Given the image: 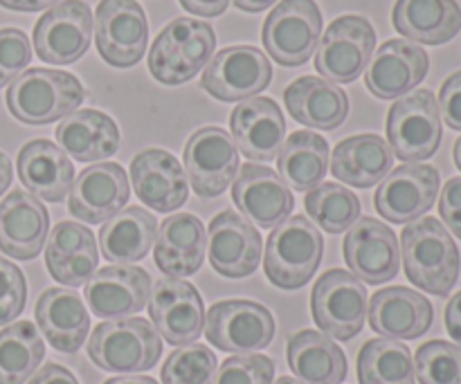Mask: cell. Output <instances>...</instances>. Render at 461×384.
<instances>
[{
	"instance_id": "obj_29",
	"label": "cell",
	"mask_w": 461,
	"mask_h": 384,
	"mask_svg": "<svg viewBox=\"0 0 461 384\" xmlns=\"http://www.w3.org/2000/svg\"><path fill=\"white\" fill-rule=\"evenodd\" d=\"M36 324L50 346L61 353H77L90 331L84 299L68 288H50L36 301Z\"/></svg>"
},
{
	"instance_id": "obj_28",
	"label": "cell",
	"mask_w": 461,
	"mask_h": 384,
	"mask_svg": "<svg viewBox=\"0 0 461 384\" xmlns=\"http://www.w3.org/2000/svg\"><path fill=\"white\" fill-rule=\"evenodd\" d=\"M207 250V234L194 214H176L162 220L156 234L153 261L171 279L192 277L201 270Z\"/></svg>"
},
{
	"instance_id": "obj_38",
	"label": "cell",
	"mask_w": 461,
	"mask_h": 384,
	"mask_svg": "<svg viewBox=\"0 0 461 384\" xmlns=\"http://www.w3.org/2000/svg\"><path fill=\"white\" fill-rule=\"evenodd\" d=\"M45 344L32 322H16L0 333V384H25L39 369Z\"/></svg>"
},
{
	"instance_id": "obj_9",
	"label": "cell",
	"mask_w": 461,
	"mask_h": 384,
	"mask_svg": "<svg viewBox=\"0 0 461 384\" xmlns=\"http://www.w3.org/2000/svg\"><path fill=\"white\" fill-rule=\"evenodd\" d=\"M205 337L212 346L225 353H257L273 342V313L257 301H219L205 317Z\"/></svg>"
},
{
	"instance_id": "obj_53",
	"label": "cell",
	"mask_w": 461,
	"mask_h": 384,
	"mask_svg": "<svg viewBox=\"0 0 461 384\" xmlns=\"http://www.w3.org/2000/svg\"><path fill=\"white\" fill-rule=\"evenodd\" d=\"M275 3H277V0H234V4H237L241 12H250V13L264 12L266 7H273Z\"/></svg>"
},
{
	"instance_id": "obj_2",
	"label": "cell",
	"mask_w": 461,
	"mask_h": 384,
	"mask_svg": "<svg viewBox=\"0 0 461 384\" xmlns=\"http://www.w3.org/2000/svg\"><path fill=\"white\" fill-rule=\"evenodd\" d=\"M86 90L70 72L32 67L12 81L7 108L18 121L30 126L52 124L72 115L84 103Z\"/></svg>"
},
{
	"instance_id": "obj_22",
	"label": "cell",
	"mask_w": 461,
	"mask_h": 384,
	"mask_svg": "<svg viewBox=\"0 0 461 384\" xmlns=\"http://www.w3.org/2000/svg\"><path fill=\"white\" fill-rule=\"evenodd\" d=\"M426 49L405 39H392L378 48L365 72L367 90L378 99H396L417 88L428 75Z\"/></svg>"
},
{
	"instance_id": "obj_16",
	"label": "cell",
	"mask_w": 461,
	"mask_h": 384,
	"mask_svg": "<svg viewBox=\"0 0 461 384\" xmlns=\"http://www.w3.org/2000/svg\"><path fill=\"white\" fill-rule=\"evenodd\" d=\"M342 252L354 277L369 286L392 281L401 270L399 238L394 229L369 216L351 225Z\"/></svg>"
},
{
	"instance_id": "obj_47",
	"label": "cell",
	"mask_w": 461,
	"mask_h": 384,
	"mask_svg": "<svg viewBox=\"0 0 461 384\" xmlns=\"http://www.w3.org/2000/svg\"><path fill=\"white\" fill-rule=\"evenodd\" d=\"M439 214L450 232L461 238V178H450L439 198Z\"/></svg>"
},
{
	"instance_id": "obj_11",
	"label": "cell",
	"mask_w": 461,
	"mask_h": 384,
	"mask_svg": "<svg viewBox=\"0 0 461 384\" xmlns=\"http://www.w3.org/2000/svg\"><path fill=\"white\" fill-rule=\"evenodd\" d=\"M99 57L115 67H131L147 52V13L135 0H102L95 13Z\"/></svg>"
},
{
	"instance_id": "obj_30",
	"label": "cell",
	"mask_w": 461,
	"mask_h": 384,
	"mask_svg": "<svg viewBox=\"0 0 461 384\" xmlns=\"http://www.w3.org/2000/svg\"><path fill=\"white\" fill-rule=\"evenodd\" d=\"M16 169L32 196L48 202H61L75 183V165L50 139L27 142L18 153Z\"/></svg>"
},
{
	"instance_id": "obj_15",
	"label": "cell",
	"mask_w": 461,
	"mask_h": 384,
	"mask_svg": "<svg viewBox=\"0 0 461 384\" xmlns=\"http://www.w3.org/2000/svg\"><path fill=\"white\" fill-rule=\"evenodd\" d=\"M149 317L167 344L187 346L203 335L205 306L192 283L171 277L160 279L151 288Z\"/></svg>"
},
{
	"instance_id": "obj_27",
	"label": "cell",
	"mask_w": 461,
	"mask_h": 384,
	"mask_svg": "<svg viewBox=\"0 0 461 384\" xmlns=\"http://www.w3.org/2000/svg\"><path fill=\"white\" fill-rule=\"evenodd\" d=\"M45 265L54 281L68 288H79L90 281L99 263L95 234L86 225L61 220L48 234Z\"/></svg>"
},
{
	"instance_id": "obj_31",
	"label": "cell",
	"mask_w": 461,
	"mask_h": 384,
	"mask_svg": "<svg viewBox=\"0 0 461 384\" xmlns=\"http://www.w3.org/2000/svg\"><path fill=\"white\" fill-rule=\"evenodd\" d=\"M288 112L302 126L333 130L345 124L349 115V97L338 84L320 76H302L284 93Z\"/></svg>"
},
{
	"instance_id": "obj_17",
	"label": "cell",
	"mask_w": 461,
	"mask_h": 384,
	"mask_svg": "<svg viewBox=\"0 0 461 384\" xmlns=\"http://www.w3.org/2000/svg\"><path fill=\"white\" fill-rule=\"evenodd\" d=\"M439 171L435 166L408 162L385 175L374 196V205L390 223H410L432 210L439 193Z\"/></svg>"
},
{
	"instance_id": "obj_18",
	"label": "cell",
	"mask_w": 461,
	"mask_h": 384,
	"mask_svg": "<svg viewBox=\"0 0 461 384\" xmlns=\"http://www.w3.org/2000/svg\"><path fill=\"white\" fill-rule=\"evenodd\" d=\"M131 187L124 169L115 162L86 166L68 192V210L86 225H104L129 202Z\"/></svg>"
},
{
	"instance_id": "obj_6",
	"label": "cell",
	"mask_w": 461,
	"mask_h": 384,
	"mask_svg": "<svg viewBox=\"0 0 461 384\" xmlns=\"http://www.w3.org/2000/svg\"><path fill=\"white\" fill-rule=\"evenodd\" d=\"M320 31L322 12L315 0H282L266 18L261 40L273 61L284 67H297L315 54Z\"/></svg>"
},
{
	"instance_id": "obj_26",
	"label": "cell",
	"mask_w": 461,
	"mask_h": 384,
	"mask_svg": "<svg viewBox=\"0 0 461 384\" xmlns=\"http://www.w3.org/2000/svg\"><path fill=\"white\" fill-rule=\"evenodd\" d=\"M435 310L423 295L410 288H383L369 301V326L387 340H417L432 326Z\"/></svg>"
},
{
	"instance_id": "obj_13",
	"label": "cell",
	"mask_w": 461,
	"mask_h": 384,
	"mask_svg": "<svg viewBox=\"0 0 461 384\" xmlns=\"http://www.w3.org/2000/svg\"><path fill=\"white\" fill-rule=\"evenodd\" d=\"M93 40V13L81 0H63L39 18L34 27V49L50 66L79 61Z\"/></svg>"
},
{
	"instance_id": "obj_55",
	"label": "cell",
	"mask_w": 461,
	"mask_h": 384,
	"mask_svg": "<svg viewBox=\"0 0 461 384\" xmlns=\"http://www.w3.org/2000/svg\"><path fill=\"white\" fill-rule=\"evenodd\" d=\"M453 157H455V165H457V169L461 171V138L455 142V148H453Z\"/></svg>"
},
{
	"instance_id": "obj_33",
	"label": "cell",
	"mask_w": 461,
	"mask_h": 384,
	"mask_svg": "<svg viewBox=\"0 0 461 384\" xmlns=\"http://www.w3.org/2000/svg\"><path fill=\"white\" fill-rule=\"evenodd\" d=\"M392 22L408 40L444 45L461 31L457 0H396Z\"/></svg>"
},
{
	"instance_id": "obj_5",
	"label": "cell",
	"mask_w": 461,
	"mask_h": 384,
	"mask_svg": "<svg viewBox=\"0 0 461 384\" xmlns=\"http://www.w3.org/2000/svg\"><path fill=\"white\" fill-rule=\"evenodd\" d=\"M88 355L104 371L133 376L156 367L162 355V340L147 319H113L95 328L88 340Z\"/></svg>"
},
{
	"instance_id": "obj_44",
	"label": "cell",
	"mask_w": 461,
	"mask_h": 384,
	"mask_svg": "<svg viewBox=\"0 0 461 384\" xmlns=\"http://www.w3.org/2000/svg\"><path fill=\"white\" fill-rule=\"evenodd\" d=\"M32 61V43L27 34L16 27L0 30V88L23 75Z\"/></svg>"
},
{
	"instance_id": "obj_24",
	"label": "cell",
	"mask_w": 461,
	"mask_h": 384,
	"mask_svg": "<svg viewBox=\"0 0 461 384\" xmlns=\"http://www.w3.org/2000/svg\"><path fill=\"white\" fill-rule=\"evenodd\" d=\"M50 234V214L43 202L23 189H14L0 202V250L16 261L41 255Z\"/></svg>"
},
{
	"instance_id": "obj_10",
	"label": "cell",
	"mask_w": 461,
	"mask_h": 384,
	"mask_svg": "<svg viewBox=\"0 0 461 384\" xmlns=\"http://www.w3.org/2000/svg\"><path fill=\"white\" fill-rule=\"evenodd\" d=\"M315 54V70L331 84H351L372 61L376 31L363 16L336 18L324 31Z\"/></svg>"
},
{
	"instance_id": "obj_4",
	"label": "cell",
	"mask_w": 461,
	"mask_h": 384,
	"mask_svg": "<svg viewBox=\"0 0 461 384\" xmlns=\"http://www.w3.org/2000/svg\"><path fill=\"white\" fill-rule=\"evenodd\" d=\"M322 255L320 229L304 216H288L266 243V277L282 290H300L313 279Z\"/></svg>"
},
{
	"instance_id": "obj_40",
	"label": "cell",
	"mask_w": 461,
	"mask_h": 384,
	"mask_svg": "<svg viewBox=\"0 0 461 384\" xmlns=\"http://www.w3.org/2000/svg\"><path fill=\"white\" fill-rule=\"evenodd\" d=\"M306 214L322 232L342 234L360 219V201L338 183H324L306 192Z\"/></svg>"
},
{
	"instance_id": "obj_43",
	"label": "cell",
	"mask_w": 461,
	"mask_h": 384,
	"mask_svg": "<svg viewBox=\"0 0 461 384\" xmlns=\"http://www.w3.org/2000/svg\"><path fill=\"white\" fill-rule=\"evenodd\" d=\"M275 364L266 355H232L221 364L214 384H273Z\"/></svg>"
},
{
	"instance_id": "obj_34",
	"label": "cell",
	"mask_w": 461,
	"mask_h": 384,
	"mask_svg": "<svg viewBox=\"0 0 461 384\" xmlns=\"http://www.w3.org/2000/svg\"><path fill=\"white\" fill-rule=\"evenodd\" d=\"M57 142L77 162H99L120 151V130L104 112L81 108L57 126Z\"/></svg>"
},
{
	"instance_id": "obj_14",
	"label": "cell",
	"mask_w": 461,
	"mask_h": 384,
	"mask_svg": "<svg viewBox=\"0 0 461 384\" xmlns=\"http://www.w3.org/2000/svg\"><path fill=\"white\" fill-rule=\"evenodd\" d=\"M187 180L201 198H216L234 183L239 171V151L228 130L205 126L185 144L183 153Z\"/></svg>"
},
{
	"instance_id": "obj_8",
	"label": "cell",
	"mask_w": 461,
	"mask_h": 384,
	"mask_svg": "<svg viewBox=\"0 0 461 384\" xmlns=\"http://www.w3.org/2000/svg\"><path fill=\"white\" fill-rule=\"evenodd\" d=\"M311 310L320 331L338 342H349L365 326L367 288L347 270H329L313 286Z\"/></svg>"
},
{
	"instance_id": "obj_50",
	"label": "cell",
	"mask_w": 461,
	"mask_h": 384,
	"mask_svg": "<svg viewBox=\"0 0 461 384\" xmlns=\"http://www.w3.org/2000/svg\"><path fill=\"white\" fill-rule=\"evenodd\" d=\"M446 328H448V335L453 337L455 344L461 349V290L446 306Z\"/></svg>"
},
{
	"instance_id": "obj_19",
	"label": "cell",
	"mask_w": 461,
	"mask_h": 384,
	"mask_svg": "<svg viewBox=\"0 0 461 384\" xmlns=\"http://www.w3.org/2000/svg\"><path fill=\"white\" fill-rule=\"evenodd\" d=\"M261 234L243 216L225 210L216 214L207 232V255L210 263L221 277H250L261 261Z\"/></svg>"
},
{
	"instance_id": "obj_32",
	"label": "cell",
	"mask_w": 461,
	"mask_h": 384,
	"mask_svg": "<svg viewBox=\"0 0 461 384\" xmlns=\"http://www.w3.org/2000/svg\"><path fill=\"white\" fill-rule=\"evenodd\" d=\"M394 165L390 144L374 133L342 139L331 157V174L340 183L356 189H369L383 183Z\"/></svg>"
},
{
	"instance_id": "obj_45",
	"label": "cell",
	"mask_w": 461,
	"mask_h": 384,
	"mask_svg": "<svg viewBox=\"0 0 461 384\" xmlns=\"http://www.w3.org/2000/svg\"><path fill=\"white\" fill-rule=\"evenodd\" d=\"M27 301L25 274L18 265L0 256V326L12 324L23 313Z\"/></svg>"
},
{
	"instance_id": "obj_7",
	"label": "cell",
	"mask_w": 461,
	"mask_h": 384,
	"mask_svg": "<svg viewBox=\"0 0 461 384\" xmlns=\"http://www.w3.org/2000/svg\"><path fill=\"white\" fill-rule=\"evenodd\" d=\"M387 139L403 162H423L441 144V112L432 90H414L387 112Z\"/></svg>"
},
{
	"instance_id": "obj_42",
	"label": "cell",
	"mask_w": 461,
	"mask_h": 384,
	"mask_svg": "<svg viewBox=\"0 0 461 384\" xmlns=\"http://www.w3.org/2000/svg\"><path fill=\"white\" fill-rule=\"evenodd\" d=\"M216 376V355L205 344H187L174 351L162 364V384H212Z\"/></svg>"
},
{
	"instance_id": "obj_56",
	"label": "cell",
	"mask_w": 461,
	"mask_h": 384,
	"mask_svg": "<svg viewBox=\"0 0 461 384\" xmlns=\"http://www.w3.org/2000/svg\"><path fill=\"white\" fill-rule=\"evenodd\" d=\"M275 384H302V382L297 380V378H288V376H284V378H277V380H275Z\"/></svg>"
},
{
	"instance_id": "obj_36",
	"label": "cell",
	"mask_w": 461,
	"mask_h": 384,
	"mask_svg": "<svg viewBox=\"0 0 461 384\" xmlns=\"http://www.w3.org/2000/svg\"><path fill=\"white\" fill-rule=\"evenodd\" d=\"M288 367L302 384H340L347 378L345 351L320 331H300L288 340Z\"/></svg>"
},
{
	"instance_id": "obj_20",
	"label": "cell",
	"mask_w": 461,
	"mask_h": 384,
	"mask_svg": "<svg viewBox=\"0 0 461 384\" xmlns=\"http://www.w3.org/2000/svg\"><path fill=\"white\" fill-rule=\"evenodd\" d=\"M151 297V277L138 265H108L86 283V304L99 319L138 315Z\"/></svg>"
},
{
	"instance_id": "obj_12",
	"label": "cell",
	"mask_w": 461,
	"mask_h": 384,
	"mask_svg": "<svg viewBox=\"0 0 461 384\" xmlns=\"http://www.w3.org/2000/svg\"><path fill=\"white\" fill-rule=\"evenodd\" d=\"M270 81L273 66L259 48L232 45L212 57L201 84L219 102H243L268 88Z\"/></svg>"
},
{
	"instance_id": "obj_25",
	"label": "cell",
	"mask_w": 461,
	"mask_h": 384,
	"mask_svg": "<svg viewBox=\"0 0 461 384\" xmlns=\"http://www.w3.org/2000/svg\"><path fill=\"white\" fill-rule=\"evenodd\" d=\"M230 130L239 151L250 162H273L284 147L286 121L282 108L268 97L239 103L230 117Z\"/></svg>"
},
{
	"instance_id": "obj_3",
	"label": "cell",
	"mask_w": 461,
	"mask_h": 384,
	"mask_svg": "<svg viewBox=\"0 0 461 384\" xmlns=\"http://www.w3.org/2000/svg\"><path fill=\"white\" fill-rule=\"evenodd\" d=\"M214 48L212 25L196 18H176L153 40L149 70L165 85L187 84L212 61Z\"/></svg>"
},
{
	"instance_id": "obj_21",
	"label": "cell",
	"mask_w": 461,
	"mask_h": 384,
	"mask_svg": "<svg viewBox=\"0 0 461 384\" xmlns=\"http://www.w3.org/2000/svg\"><path fill=\"white\" fill-rule=\"evenodd\" d=\"M232 201L248 220L259 228H277L293 214L295 198L288 184L273 169L243 165L232 183Z\"/></svg>"
},
{
	"instance_id": "obj_37",
	"label": "cell",
	"mask_w": 461,
	"mask_h": 384,
	"mask_svg": "<svg viewBox=\"0 0 461 384\" xmlns=\"http://www.w3.org/2000/svg\"><path fill=\"white\" fill-rule=\"evenodd\" d=\"M279 178L295 192L320 187L329 171V142L313 130H297L279 151Z\"/></svg>"
},
{
	"instance_id": "obj_51",
	"label": "cell",
	"mask_w": 461,
	"mask_h": 384,
	"mask_svg": "<svg viewBox=\"0 0 461 384\" xmlns=\"http://www.w3.org/2000/svg\"><path fill=\"white\" fill-rule=\"evenodd\" d=\"M59 0H0V7L12 9V12H41V9H52Z\"/></svg>"
},
{
	"instance_id": "obj_41",
	"label": "cell",
	"mask_w": 461,
	"mask_h": 384,
	"mask_svg": "<svg viewBox=\"0 0 461 384\" xmlns=\"http://www.w3.org/2000/svg\"><path fill=\"white\" fill-rule=\"evenodd\" d=\"M419 384H461V349L453 342L432 340L414 355Z\"/></svg>"
},
{
	"instance_id": "obj_39",
	"label": "cell",
	"mask_w": 461,
	"mask_h": 384,
	"mask_svg": "<svg viewBox=\"0 0 461 384\" xmlns=\"http://www.w3.org/2000/svg\"><path fill=\"white\" fill-rule=\"evenodd\" d=\"M360 384H417L410 349L399 340H369L358 353Z\"/></svg>"
},
{
	"instance_id": "obj_1",
	"label": "cell",
	"mask_w": 461,
	"mask_h": 384,
	"mask_svg": "<svg viewBox=\"0 0 461 384\" xmlns=\"http://www.w3.org/2000/svg\"><path fill=\"white\" fill-rule=\"evenodd\" d=\"M405 277L435 297L450 295L459 279V250L437 219H419L401 232Z\"/></svg>"
},
{
	"instance_id": "obj_35",
	"label": "cell",
	"mask_w": 461,
	"mask_h": 384,
	"mask_svg": "<svg viewBox=\"0 0 461 384\" xmlns=\"http://www.w3.org/2000/svg\"><path fill=\"white\" fill-rule=\"evenodd\" d=\"M158 220L142 207H126L99 229V250L113 263H138L156 243Z\"/></svg>"
},
{
	"instance_id": "obj_23",
	"label": "cell",
	"mask_w": 461,
	"mask_h": 384,
	"mask_svg": "<svg viewBox=\"0 0 461 384\" xmlns=\"http://www.w3.org/2000/svg\"><path fill=\"white\" fill-rule=\"evenodd\" d=\"M135 193L149 210L171 214L187 202L189 183L180 162L162 148H147L131 162Z\"/></svg>"
},
{
	"instance_id": "obj_54",
	"label": "cell",
	"mask_w": 461,
	"mask_h": 384,
	"mask_svg": "<svg viewBox=\"0 0 461 384\" xmlns=\"http://www.w3.org/2000/svg\"><path fill=\"white\" fill-rule=\"evenodd\" d=\"M104 384H158L153 378L149 376H122V378H111Z\"/></svg>"
},
{
	"instance_id": "obj_48",
	"label": "cell",
	"mask_w": 461,
	"mask_h": 384,
	"mask_svg": "<svg viewBox=\"0 0 461 384\" xmlns=\"http://www.w3.org/2000/svg\"><path fill=\"white\" fill-rule=\"evenodd\" d=\"M30 384H79L75 373L68 371L61 364H45L41 371L34 373Z\"/></svg>"
},
{
	"instance_id": "obj_46",
	"label": "cell",
	"mask_w": 461,
	"mask_h": 384,
	"mask_svg": "<svg viewBox=\"0 0 461 384\" xmlns=\"http://www.w3.org/2000/svg\"><path fill=\"white\" fill-rule=\"evenodd\" d=\"M439 112L446 126L461 130V70L450 75L439 90Z\"/></svg>"
},
{
	"instance_id": "obj_49",
	"label": "cell",
	"mask_w": 461,
	"mask_h": 384,
	"mask_svg": "<svg viewBox=\"0 0 461 384\" xmlns=\"http://www.w3.org/2000/svg\"><path fill=\"white\" fill-rule=\"evenodd\" d=\"M185 9L194 16H203V18H214L221 16V13L228 9L230 0H180Z\"/></svg>"
},
{
	"instance_id": "obj_52",
	"label": "cell",
	"mask_w": 461,
	"mask_h": 384,
	"mask_svg": "<svg viewBox=\"0 0 461 384\" xmlns=\"http://www.w3.org/2000/svg\"><path fill=\"white\" fill-rule=\"evenodd\" d=\"M12 178H14L12 162H9V157L5 156V153H0V196H3V193L9 189Z\"/></svg>"
}]
</instances>
